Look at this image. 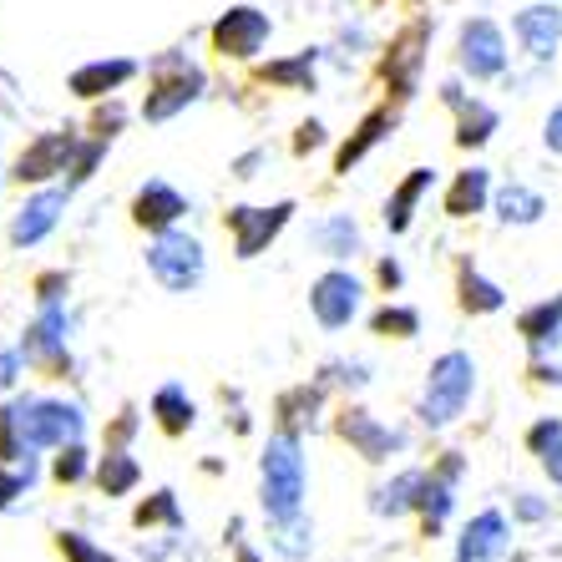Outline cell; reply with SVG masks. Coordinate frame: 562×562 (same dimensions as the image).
Returning a JSON list of instances; mask_svg holds the SVG:
<instances>
[{"instance_id":"1","label":"cell","mask_w":562,"mask_h":562,"mask_svg":"<svg viewBox=\"0 0 562 562\" xmlns=\"http://www.w3.org/2000/svg\"><path fill=\"white\" fill-rule=\"evenodd\" d=\"M259 476H263V517L269 522H294L304 507V457H300V441L289 431L269 436L259 457Z\"/></svg>"},{"instance_id":"2","label":"cell","mask_w":562,"mask_h":562,"mask_svg":"<svg viewBox=\"0 0 562 562\" xmlns=\"http://www.w3.org/2000/svg\"><path fill=\"white\" fill-rule=\"evenodd\" d=\"M476 395V360L467 350H446L426 375V395H420V420L426 426H451Z\"/></svg>"},{"instance_id":"3","label":"cell","mask_w":562,"mask_h":562,"mask_svg":"<svg viewBox=\"0 0 562 562\" xmlns=\"http://www.w3.org/2000/svg\"><path fill=\"white\" fill-rule=\"evenodd\" d=\"M147 269H153V279L162 289H172V294H188V289L203 284V269H209V259H203V244H198L193 234L162 228V234L147 244Z\"/></svg>"},{"instance_id":"4","label":"cell","mask_w":562,"mask_h":562,"mask_svg":"<svg viewBox=\"0 0 562 562\" xmlns=\"http://www.w3.org/2000/svg\"><path fill=\"white\" fill-rule=\"evenodd\" d=\"M21 431H26L31 451H52V446L81 441L87 420H81L77 406H66V401H21Z\"/></svg>"},{"instance_id":"5","label":"cell","mask_w":562,"mask_h":562,"mask_svg":"<svg viewBox=\"0 0 562 562\" xmlns=\"http://www.w3.org/2000/svg\"><path fill=\"white\" fill-rule=\"evenodd\" d=\"M274 21L259 11V5H234V11H223L213 21V52L218 56H234V61H249V56L263 52V41H269Z\"/></svg>"},{"instance_id":"6","label":"cell","mask_w":562,"mask_h":562,"mask_svg":"<svg viewBox=\"0 0 562 562\" xmlns=\"http://www.w3.org/2000/svg\"><path fill=\"white\" fill-rule=\"evenodd\" d=\"M457 61L471 81L502 77V71H507V36H502V26H492L486 15L467 21V26H461V41H457Z\"/></svg>"},{"instance_id":"7","label":"cell","mask_w":562,"mask_h":562,"mask_svg":"<svg viewBox=\"0 0 562 562\" xmlns=\"http://www.w3.org/2000/svg\"><path fill=\"white\" fill-rule=\"evenodd\" d=\"M360 279L350 274V269H329V274H319L314 279V289H310V310H314V319L325 329H345L360 314Z\"/></svg>"},{"instance_id":"8","label":"cell","mask_w":562,"mask_h":562,"mask_svg":"<svg viewBox=\"0 0 562 562\" xmlns=\"http://www.w3.org/2000/svg\"><path fill=\"white\" fill-rule=\"evenodd\" d=\"M77 137L71 132H46V137H36V143L21 153V162H15V178L21 183H46V178H56V172H71V162H77Z\"/></svg>"},{"instance_id":"9","label":"cell","mask_w":562,"mask_h":562,"mask_svg":"<svg viewBox=\"0 0 562 562\" xmlns=\"http://www.w3.org/2000/svg\"><path fill=\"white\" fill-rule=\"evenodd\" d=\"M289 213H294V203H274V209H234V213H228L238 259H254L269 238H279V228L289 223Z\"/></svg>"},{"instance_id":"10","label":"cell","mask_w":562,"mask_h":562,"mask_svg":"<svg viewBox=\"0 0 562 562\" xmlns=\"http://www.w3.org/2000/svg\"><path fill=\"white\" fill-rule=\"evenodd\" d=\"M512 31H517V41H522V52L532 56V61H552V52L562 46V11H558V0H537L532 11H522L517 21H512Z\"/></svg>"},{"instance_id":"11","label":"cell","mask_w":562,"mask_h":562,"mask_svg":"<svg viewBox=\"0 0 562 562\" xmlns=\"http://www.w3.org/2000/svg\"><path fill=\"white\" fill-rule=\"evenodd\" d=\"M507 552V517L497 507L476 512L457 542V562H497Z\"/></svg>"},{"instance_id":"12","label":"cell","mask_w":562,"mask_h":562,"mask_svg":"<svg viewBox=\"0 0 562 562\" xmlns=\"http://www.w3.org/2000/svg\"><path fill=\"white\" fill-rule=\"evenodd\" d=\"M61 209H66V193H61V188H46V193L26 198V203H21V213H15V223H11V244H15V249H31V244H41V238L56 228Z\"/></svg>"},{"instance_id":"13","label":"cell","mask_w":562,"mask_h":562,"mask_svg":"<svg viewBox=\"0 0 562 562\" xmlns=\"http://www.w3.org/2000/svg\"><path fill=\"white\" fill-rule=\"evenodd\" d=\"M198 97H203V71H198V66H183L178 77L157 81L153 92H147L143 117L147 122H168V117H178L188 102H198Z\"/></svg>"},{"instance_id":"14","label":"cell","mask_w":562,"mask_h":562,"mask_svg":"<svg viewBox=\"0 0 562 562\" xmlns=\"http://www.w3.org/2000/svg\"><path fill=\"white\" fill-rule=\"evenodd\" d=\"M188 213V198L178 193L172 183H147L137 188V198H132V218L143 223V228H153V234H162V228H172V223Z\"/></svg>"},{"instance_id":"15","label":"cell","mask_w":562,"mask_h":562,"mask_svg":"<svg viewBox=\"0 0 562 562\" xmlns=\"http://www.w3.org/2000/svg\"><path fill=\"white\" fill-rule=\"evenodd\" d=\"M340 431H345V441H350L366 461H385L391 451H401V446H406V436L385 431V426H380L375 416H366V411H350V416L340 420Z\"/></svg>"},{"instance_id":"16","label":"cell","mask_w":562,"mask_h":562,"mask_svg":"<svg viewBox=\"0 0 562 562\" xmlns=\"http://www.w3.org/2000/svg\"><path fill=\"white\" fill-rule=\"evenodd\" d=\"M137 77V61H127V56H112V61H87L71 71V92L77 97H106L117 92L122 81Z\"/></svg>"},{"instance_id":"17","label":"cell","mask_w":562,"mask_h":562,"mask_svg":"<svg viewBox=\"0 0 562 562\" xmlns=\"http://www.w3.org/2000/svg\"><path fill=\"white\" fill-rule=\"evenodd\" d=\"M441 92H446V102H451V106L461 112V132H457V143H461V147H482L486 137L497 132V112H492V106H482V102H467L457 81H446Z\"/></svg>"},{"instance_id":"18","label":"cell","mask_w":562,"mask_h":562,"mask_svg":"<svg viewBox=\"0 0 562 562\" xmlns=\"http://www.w3.org/2000/svg\"><path fill=\"white\" fill-rule=\"evenodd\" d=\"M420 41H426V21H416V26L406 31V36L395 41L391 61H385V77H391V87L401 97H411V87H416V71H420Z\"/></svg>"},{"instance_id":"19","label":"cell","mask_w":562,"mask_h":562,"mask_svg":"<svg viewBox=\"0 0 562 562\" xmlns=\"http://www.w3.org/2000/svg\"><path fill=\"white\" fill-rule=\"evenodd\" d=\"M436 183V172L431 168H416L406 178V183L391 193V203H385V223H391V234H406L411 228V218H416V209H420V198H426V188Z\"/></svg>"},{"instance_id":"20","label":"cell","mask_w":562,"mask_h":562,"mask_svg":"<svg viewBox=\"0 0 562 562\" xmlns=\"http://www.w3.org/2000/svg\"><path fill=\"white\" fill-rule=\"evenodd\" d=\"M61 345H66V314L56 300H46V310H41V319L31 325L21 350H26V360H46V355H61Z\"/></svg>"},{"instance_id":"21","label":"cell","mask_w":562,"mask_h":562,"mask_svg":"<svg viewBox=\"0 0 562 562\" xmlns=\"http://www.w3.org/2000/svg\"><path fill=\"white\" fill-rule=\"evenodd\" d=\"M420 482H426V471H401L395 482L375 486V502H370V512H375V517H401V512H411L420 502Z\"/></svg>"},{"instance_id":"22","label":"cell","mask_w":562,"mask_h":562,"mask_svg":"<svg viewBox=\"0 0 562 562\" xmlns=\"http://www.w3.org/2000/svg\"><path fill=\"white\" fill-rule=\"evenodd\" d=\"M522 335H527V345H532L537 355L552 350V345L562 340V294H558V300L532 304V310L522 314Z\"/></svg>"},{"instance_id":"23","label":"cell","mask_w":562,"mask_h":562,"mask_svg":"<svg viewBox=\"0 0 562 562\" xmlns=\"http://www.w3.org/2000/svg\"><path fill=\"white\" fill-rule=\"evenodd\" d=\"M486 193H492L486 168H467L457 183H451V193H446V213H451V218H471V213L486 209Z\"/></svg>"},{"instance_id":"24","label":"cell","mask_w":562,"mask_h":562,"mask_svg":"<svg viewBox=\"0 0 562 562\" xmlns=\"http://www.w3.org/2000/svg\"><path fill=\"white\" fill-rule=\"evenodd\" d=\"M391 127H395V112H385V106H380V112H370V117L360 122V132H355L350 143L340 147V157H335V168H340V172H350L355 162H360V157H366L370 147H375V143H380V137H385V132H391Z\"/></svg>"},{"instance_id":"25","label":"cell","mask_w":562,"mask_h":562,"mask_svg":"<svg viewBox=\"0 0 562 562\" xmlns=\"http://www.w3.org/2000/svg\"><path fill=\"white\" fill-rule=\"evenodd\" d=\"M548 213V198L537 193V188H527V183H507L497 193V218L502 223H537Z\"/></svg>"},{"instance_id":"26","label":"cell","mask_w":562,"mask_h":562,"mask_svg":"<svg viewBox=\"0 0 562 562\" xmlns=\"http://www.w3.org/2000/svg\"><path fill=\"white\" fill-rule=\"evenodd\" d=\"M153 416L168 436H183L188 426H193V401L183 395V385H162V391L153 395Z\"/></svg>"},{"instance_id":"27","label":"cell","mask_w":562,"mask_h":562,"mask_svg":"<svg viewBox=\"0 0 562 562\" xmlns=\"http://www.w3.org/2000/svg\"><path fill=\"white\" fill-rule=\"evenodd\" d=\"M137 476H143V467L127 451H106L102 467H97V486H102L106 497H127L132 486H137Z\"/></svg>"},{"instance_id":"28","label":"cell","mask_w":562,"mask_h":562,"mask_svg":"<svg viewBox=\"0 0 562 562\" xmlns=\"http://www.w3.org/2000/svg\"><path fill=\"white\" fill-rule=\"evenodd\" d=\"M314 238L325 244L329 259H350V254H360V228L350 223V213H335V218H325L319 228H314Z\"/></svg>"},{"instance_id":"29","label":"cell","mask_w":562,"mask_h":562,"mask_svg":"<svg viewBox=\"0 0 562 562\" xmlns=\"http://www.w3.org/2000/svg\"><path fill=\"white\" fill-rule=\"evenodd\" d=\"M451 486H457V476H426V482H420V502L416 507L426 512V527H441L446 517H451V507H457V497H451Z\"/></svg>"},{"instance_id":"30","label":"cell","mask_w":562,"mask_h":562,"mask_svg":"<svg viewBox=\"0 0 562 562\" xmlns=\"http://www.w3.org/2000/svg\"><path fill=\"white\" fill-rule=\"evenodd\" d=\"M461 304H467L471 314H497L502 304H507V294H502V284H492V279H482L476 269H467V274H461Z\"/></svg>"},{"instance_id":"31","label":"cell","mask_w":562,"mask_h":562,"mask_svg":"<svg viewBox=\"0 0 562 562\" xmlns=\"http://www.w3.org/2000/svg\"><path fill=\"white\" fill-rule=\"evenodd\" d=\"M314 61H319V52H300V56H289V61H269L263 66V81H274V87H314Z\"/></svg>"},{"instance_id":"32","label":"cell","mask_w":562,"mask_h":562,"mask_svg":"<svg viewBox=\"0 0 562 562\" xmlns=\"http://www.w3.org/2000/svg\"><path fill=\"white\" fill-rule=\"evenodd\" d=\"M0 457H5V461H21V457H31L26 431H21V401H15V406H5V411H0Z\"/></svg>"},{"instance_id":"33","label":"cell","mask_w":562,"mask_h":562,"mask_svg":"<svg viewBox=\"0 0 562 562\" xmlns=\"http://www.w3.org/2000/svg\"><path fill=\"white\" fill-rule=\"evenodd\" d=\"M310 522L304 517H294V522H279V537H274V552L279 558H289V562H300L304 552H310Z\"/></svg>"},{"instance_id":"34","label":"cell","mask_w":562,"mask_h":562,"mask_svg":"<svg viewBox=\"0 0 562 562\" xmlns=\"http://www.w3.org/2000/svg\"><path fill=\"white\" fill-rule=\"evenodd\" d=\"M370 329H375V335H395V340H411V335L420 329V314L395 304V310H380L375 319H370Z\"/></svg>"},{"instance_id":"35","label":"cell","mask_w":562,"mask_h":562,"mask_svg":"<svg viewBox=\"0 0 562 562\" xmlns=\"http://www.w3.org/2000/svg\"><path fill=\"white\" fill-rule=\"evenodd\" d=\"M153 522H168L172 532L183 527V512H178V497H172V492H157L153 502L137 507V527H153Z\"/></svg>"},{"instance_id":"36","label":"cell","mask_w":562,"mask_h":562,"mask_svg":"<svg viewBox=\"0 0 562 562\" xmlns=\"http://www.w3.org/2000/svg\"><path fill=\"white\" fill-rule=\"evenodd\" d=\"M61 558L66 562H117L106 548H97L92 537H81V532H61Z\"/></svg>"},{"instance_id":"37","label":"cell","mask_w":562,"mask_h":562,"mask_svg":"<svg viewBox=\"0 0 562 562\" xmlns=\"http://www.w3.org/2000/svg\"><path fill=\"white\" fill-rule=\"evenodd\" d=\"M87 476V451H81V441L61 446V457H56V482H81Z\"/></svg>"},{"instance_id":"38","label":"cell","mask_w":562,"mask_h":562,"mask_svg":"<svg viewBox=\"0 0 562 562\" xmlns=\"http://www.w3.org/2000/svg\"><path fill=\"white\" fill-rule=\"evenodd\" d=\"M558 441H562V420H558V416L537 420L532 431H527V446H532V457H548V451H552Z\"/></svg>"},{"instance_id":"39","label":"cell","mask_w":562,"mask_h":562,"mask_svg":"<svg viewBox=\"0 0 562 562\" xmlns=\"http://www.w3.org/2000/svg\"><path fill=\"white\" fill-rule=\"evenodd\" d=\"M517 517H522V522H548L552 507H548V502H537L532 492H522V497H517Z\"/></svg>"},{"instance_id":"40","label":"cell","mask_w":562,"mask_h":562,"mask_svg":"<svg viewBox=\"0 0 562 562\" xmlns=\"http://www.w3.org/2000/svg\"><path fill=\"white\" fill-rule=\"evenodd\" d=\"M26 482H31V471H26V476H15V471H0V512H5L15 497H21V486H26Z\"/></svg>"},{"instance_id":"41","label":"cell","mask_w":562,"mask_h":562,"mask_svg":"<svg viewBox=\"0 0 562 562\" xmlns=\"http://www.w3.org/2000/svg\"><path fill=\"white\" fill-rule=\"evenodd\" d=\"M542 143H548V153H562V102L548 112V122H542Z\"/></svg>"},{"instance_id":"42","label":"cell","mask_w":562,"mask_h":562,"mask_svg":"<svg viewBox=\"0 0 562 562\" xmlns=\"http://www.w3.org/2000/svg\"><path fill=\"white\" fill-rule=\"evenodd\" d=\"M21 366H26V350H0V385H15Z\"/></svg>"},{"instance_id":"43","label":"cell","mask_w":562,"mask_h":562,"mask_svg":"<svg viewBox=\"0 0 562 562\" xmlns=\"http://www.w3.org/2000/svg\"><path fill=\"white\" fill-rule=\"evenodd\" d=\"M319 143H325V127H319V122H304V127H300V143H294V147H300V153H314Z\"/></svg>"},{"instance_id":"44","label":"cell","mask_w":562,"mask_h":562,"mask_svg":"<svg viewBox=\"0 0 562 562\" xmlns=\"http://www.w3.org/2000/svg\"><path fill=\"white\" fill-rule=\"evenodd\" d=\"M542 471H548L552 482H558V486H562V441H558V446H552L548 457H542Z\"/></svg>"},{"instance_id":"45","label":"cell","mask_w":562,"mask_h":562,"mask_svg":"<svg viewBox=\"0 0 562 562\" xmlns=\"http://www.w3.org/2000/svg\"><path fill=\"white\" fill-rule=\"evenodd\" d=\"M380 279H385V284H401V263L385 259V263H380Z\"/></svg>"},{"instance_id":"46","label":"cell","mask_w":562,"mask_h":562,"mask_svg":"<svg viewBox=\"0 0 562 562\" xmlns=\"http://www.w3.org/2000/svg\"><path fill=\"white\" fill-rule=\"evenodd\" d=\"M259 157H263V153H249V157H244V162H238V178H254V168H259Z\"/></svg>"}]
</instances>
